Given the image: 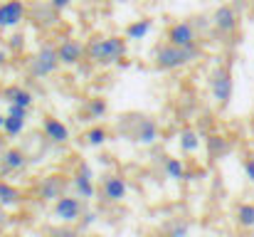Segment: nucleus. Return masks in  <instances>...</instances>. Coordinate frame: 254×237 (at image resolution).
Returning a JSON list of instances; mask_svg holds the SVG:
<instances>
[{"label": "nucleus", "mask_w": 254, "mask_h": 237, "mask_svg": "<svg viewBox=\"0 0 254 237\" xmlns=\"http://www.w3.org/2000/svg\"><path fill=\"white\" fill-rule=\"evenodd\" d=\"M116 134L119 139H126L131 144L138 146H153L161 139V126L153 116L148 114H138V111H128L124 116H119L116 121Z\"/></svg>", "instance_id": "obj_1"}, {"label": "nucleus", "mask_w": 254, "mask_h": 237, "mask_svg": "<svg viewBox=\"0 0 254 237\" xmlns=\"http://www.w3.org/2000/svg\"><path fill=\"white\" fill-rule=\"evenodd\" d=\"M128 52V40L121 35H96L86 42V57L96 65V67H114L119 65Z\"/></svg>", "instance_id": "obj_2"}, {"label": "nucleus", "mask_w": 254, "mask_h": 237, "mask_svg": "<svg viewBox=\"0 0 254 237\" xmlns=\"http://www.w3.org/2000/svg\"><path fill=\"white\" fill-rule=\"evenodd\" d=\"M197 57H200V45L180 47V45H173V42H161V45H156V50H153V65H156L161 72L183 70V67L192 65Z\"/></svg>", "instance_id": "obj_3"}, {"label": "nucleus", "mask_w": 254, "mask_h": 237, "mask_svg": "<svg viewBox=\"0 0 254 237\" xmlns=\"http://www.w3.org/2000/svg\"><path fill=\"white\" fill-rule=\"evenodd\" d=\"M62 67V62H60V55H57V45H42L30 60H27V72H30V77L35 79H45L50 77V75H55L57 70Z\"/></svg>", "instance_id": "obj_4"}, {"label": "nucleus", "mask_w": 254, "mask_h": 237, "mask_svg": "<svg viewBox=\"0 0 254 237\" xmlns=\"http://www.w3.org/2000/svg\"><path fill=\"white\" fill-rule=\"evenodd\" d=\"M210 94H212V101H215L220 109L230 106V101H232V96H235V79H232L230 67H217V70H212V75H210Z\"/></svg>", "instance_id": "obj_5"}, {"label": "nucleus", "mask_w": 254, "mask_h": 237, "mask_svg": "<svg viewBox=\"0 0 254 237\" xmlns=\"http://www.w3.org/2000/svg\"><path fill=\"white\" fill-rule=\"evenodd\" d=\"M55 218L64 225H72V223H79L82 215H84V200L79 195H69L64 193L60 200H55V208H52Z\"/></svg>", "instance_id": "obj_6"}, {"label": "nucleus", "mask_w": 254, "mask_h": 237, "mask_svg": "<svg viewBox=\"0 0 254 237\" xmlns=\"http://www.w3.org/2000/svg\"><path fill=\"white\" fill-rule=\"evenodd\" d=\"M67 175H60V173H52V175H45L40 183H37V198L45 200V203H55L60 200L64 193H67Z\"/></svg>", "instance_id": "obj_7"}, {"label": "nucleus", "mask_w": 254, "mask_h": 237, "mask_svg": "<svg viewBox=\"0 0 254 237\" xmlns=\"http://www.w3.org/2000/svg\"><path fill=\"white\" fill-rule=\"evenodd\" d=\"M69 185H72L74 195H79L82 200H91V198L96 195V185H94V170H91V165H89V163H79V165H77V173L72 175Z\"/></svg>", "instance_id": "obj_8"}, {"label": "nucleus", "mask_w": 254, "mask_h": 237, "mask_svg": "<svg viewBox=\"0 0 254 237\" xmlns=\"http://www.w3.org/2000/svg\"><path fill=\"white\" fill-rule=\"evenodd\" d=\"M212 27L217 35H235V30L240 27V15L232 5H220L212 12Z\"/></svg>", "instance_id": "obj_9"}, {"label": "nucleus", "mask_w": 254, "mask_h": 237, "mask_svg": "<svg viewBox=\"0 0 254 237\" xmlns=\"http://www.w3.org/2000/svg\"><path fill=\"white\" fill-rule=\"evenodd\" d=\"M27 20V5L22 0H5L0 2V27L10 30Z\"/></svg>", "instance_id": "obj_10"}, {"label": "nucleus", "mask_w": 254, "mask_h": 237, "mask_svg": "<svg viewBox=\"0 0 254 237\" xmlns=\"http://www.w3.org/2000/svg\"><path fill=\"white\" fill-rule=\"evenodd\" d=\"M57 55H60L62 67H77L86 60V45H82L79 40L67 37V40H62L57 45Z\"/></svg>", "instance_id": "obj_11"}, {"label": "nucleus", "mask_w": 254, "mask_h": 237, "mask_svg": "<svg viewBox=\"0 0 254 237\" xmlns=\"http://www.w3.org/2000/svg\"><path fill=\"white\" fill-rule=\"evenodd\" d=\"M168 42L180 45V47H192V45H197V27H195V22H190V20L173 22L168 27Z\"/></svg>", "instance_id": "obj_12"}, {"label": "nucleus", "mask_w": 254, "mask_h": 237, "mask_svg": "<svg viewBox=\"0 0 254 237\" xmlns=\"http://www.w3.org/2000/svg\"><path fill=\"white\" fill-rule=\"evenodd\" d=\"M101 195L106 203H121L126 195H128V183L121 178V175H106L104 183H101Z\"/></svg>", "instance_id": "obj_13"}, {"label": "nucleus", "mask_w": 254, "mask_h": 237, "mask_svg": "<svg viewBox=\"0 0 254 237\" xmlns=\"http://www.w3.org/2000/svg\"><path fill=\"white\" fill-rule=\"evenodd\" d=\"M27 168V154L17 146H7L2 154H0V175L5 173H17Z\"/></svg>", "instance_id": "obj_14"}, {"label": "nucleus", "mask_w": 254, "mask_h": 237, "mask_svg": "<svg viewBox=\"0 0 254 237\" xmlns=\"http://www.w3.org/2000/svg\"><path fill=\"white\" fill-rule=\"evenodd\" d=\"M42 131H45V139L50 141V144H57V146H64L67 141H69V129H67V124H62L60 119H45V124H42Z\"/></svg>", "instance_id": "obj_15"}, {"label": "nucleus", "mask_w": 254, "mask_h": 237, "mask_svg": "<svg viewBox=\"0 0 254 237\" xmlns=\"http://www.w3.org/2000/svg\"><path fill=\"white\" fill-rule=\"evenodd\" d=\"M0 99H5L7 104H20V106H32V101H35V96H32V91H27L22 84H10V86H5L2 91H0Z\"/></svg>", "instance_id": "obj_16"}, {"label": "nucleus", "mask_w": 254, "mask_h": 237, "mask_svg": "<svg viewBox=\"0 0 254 237\" xmlns=\"http://www.w3.org/2000/svg\"><path fill=\"white\" fill-rule=\"evenodd\" d=\"M57 12H60V10H55V7L50 5V0H47L45 5H35L32 22L40 25V27H55V25H57Z\"/></svg>", "instance_id": "obj_17"}, {"label": "nucleus", "mask_w": 254, "mask_h": 237, "mask_svg": "<svg viewBox=\"0 0 254 237\" xmlns=\"http://www.w3.org/2000/svg\"><path fill=\"white\" fill-rule=\"evenodd\" d=\"M151 30H153V20L151 17H141V20H133L124 30V37L126 40H143V37H148Z\"/></svg>", "instance_id": "obj_18"}, {"label": "nucleus", "mask_w": 254, "mask_h": 237, "mask_svg": "<svg viewBox=\"0 0 254 237\" xmlns=\"http://www.w3.org/2000/svg\"><path fill=\"white\" fill-rule=\"evenodd\" d=\"M20 200H22L20 188H15L12 183H7V180L0 178V205H2V208H12V205H17Z\"/></svg>", "instance_id": "obj_19"}, {"label": "nucleus", "mask_w": 254, "mask_h": 237, "mask_svg": "<svg viewBox=\"0 0 254 237\" xmlns=\"http://www.w3.org/2000/svg\"><path fill=\"white\" fill-rule=\"evenodd\" d=\"M205 144H207V156L212 158V160H215V158H222L230 151V141H227L225 136H217V134L207 136Z\"/></svg>", "instance_id": "obj_20"}, {"label": "nucleus", "mask_w": 254, "mask_h": 237, "mask_svg": "<svg viewBox=\"0 0 254 237\" xmlns=\"http://www.w3.org/2000/svg\"><path fill=\"white\" fill-rule=\"evenodd\" d=\"M163 170H166V178H170V180H185L188 178L185 163L180 158H166L163 160Z\"/></svg>", "instance_id": "obj_21"}, {"label": "nucleus", "mask_w": 254, "mask_h": 237, "mask_svg": "<svg viewBox=\"0 0 254 237\" xmlns=\"http://www.w3.org/2000/svg\"><path fill=\"white\" fill-rule=\"evenodd\" d=\"M178 141H180V151H185V154H195L200 149V134L192 129H183Z\"/></svg>", "instance_id": "obj_22"}, {"label": "nucleus", "mask_w": 254, "mask_h": 237, "mask_svg": "<svg viewBox=\"0 0 254 237\" xmlns=\"http://www.w3.org/2000/svg\"><path fill=\"white\" fill-rule=\"evenodd\" d=\"M86 116L91 119V121H96V119H104L106 116V111H109V101L106 99H101V96H94V99H89L84 106Z\"/></svg>", "instance_id": "obj_23"}, {"label": "nucleus", "mask_w": 254, "mask_h": 237, "mask_svg": "<svg viewBox=\"0 0 254 237\" xmlns=\"http://www.w3.org/2000/svg\"><path fill=\"white\" fill-rule=\"evenodd\" d=\"M106 141H109V131H106L101 124L91 126V129L84 134V144L86 146H91V149H99V146H104Z\"/></svg>", "instance_id": "obj_24"}, {"label": "nucleus", "mask_w": 254, "mask_h": 237, "mask_svg": "<svg viewBox=\"0 0 254 237\" xmlns=\"http://www.w3.org/2000/svg\"><path fill=\"white\" fill-rule=\"evenodd\" d=\"M27 126V119H20V116H12V114H5V124H2V131L7 134V139L12 136H20Z\"/></svg>", "instance_id": "obj_25"}, {"label": "nucleus", "mask_w": 254, "mask_h": 237, "mask_svg": "<svg viewBox=\"0 0 254 237\" xmlns=\"http://www.w3.org/2000/svg\"><path fill=\"white\" fill-rule=\"evenodd\" d=\"M237 223H240V228L252 230L254 228V203H242L237 208Z\"/></svg>", "instance_id": "obj_26"}, {"label": "nucleus", "mask_w": 254, "mask_h": 237, "mask_svg": "<svg viewBox=\"0 0 254 237\" xmlns=\"http://www.w3.org/2000/svg\"><path fill=\"white\" fill-rule=\"evenodd\" d=\"M188 233H190V225L180 223V220H173L166 228V237H188Z\"/></svg>", "instance_id": "obj_27"}, {"label": "nucleus", "mask_w": 254, "mask_h": 237, "mask_svg": "<svg viewBox=\"0 0 254 237\" xmlns=\"http://www.w3.org/2000/svg\"><path fill=\"white\" fill-rule=\"evenodd\" d=\"M96 223V213L94 210H84V215H82V220H79V228L86 230V228H91Z\"/></svg>", "instance_id": "obj_28"}, {"label": "nucleus", "mask_w": 254, "mask_h": 237, "mask_svg": "<svg viewBox=\"0 0 254 237\" xmlns=\"http://www.w3.org/2000/svg\"><path fill=\"white\" fill-rule=\"evenodd\" d=\"M74 2H77V0H50V5H52L55 10H60V12H62V10H67L69 5H74Z\"/></svg>", "instance_id": "obj_29"}, {"label": "nucleus", "mask_w": 254, "mask_h": 237, "mask_svg": "<svg viewBox=\"0 0 254 237\" xmlns=\"http://www.w3.org/2000/svg\"><path fill=\"white\" fill-rule=\"evenodd\" d=\"M245 173H247V178L254 183V158H245Z\"/></svg>", "instance_id": "obj_30"}, {"label": "nucleus", "mask_w": 254, "mask_h": 237, "mask_svg": "<svg viewBox=\"0 0 254 237\" xmlns=\"http://www.w3.org/2000/svg\"><path fill=\"white\" fill-rule=\"evenodd\" d=\"M20 45L25 47V37H22V35H12V37H10V47H12V50H20Z\"/></svg>", "instance_id": "obj_31"}, {"label": "nucleus", "mask_w": 254, "mask_h": 237, "mask_svg": "<svg viewBox=\"0 0 254 237\" xmlns=\"http://www.w3.org/2000/svg\"><path fill=\"white\" fill-rule=\"evenodd\" d=\"M57 237H82V230H60Z\"/></svg>", "instance_id": "obj_32"}, {"label": "nucleus", "mask_w": 254, "mask_h": 237, "mask_svg": "<svg viewBox=\"0 0 254 237\" xmlns=\"http://www.w3.org/2000/svg\"><path fill=\"white\" fill-rule=\"evenodd\" d=\"M5 149H7V134H5V131H0V154H2Z\"/></svg>", "instance_id": "obj_33"}, {"label": "nucleus", "mask_w": 254, "mask_h": 237, "mask_svg": "<svg viewBox=\"0 0 254 237\" xmlns=\"http://www.w3.org/2000/svg\"><path fill=\"white\" fill-rule=\"evenodd\" d=\"M5 62H7V52L0 47V67H5Z\"/></svg>", "instance_id": "obj_34"}, {"label": "nucleus", "mask_w": 254, "mask_h": 237, "mask_svg": "<svg viewBox=\"0 0 254 237\" xmlns=\"http://www.w3.org/2000/svg\"><path fill=\"white\" fill-rule=\"evenodd\" d=\"M5 218H7V215H5V213H2V210H0V225H2V223H5Z\"/></svg>", "instance_id": "obj_35"}, {"label": "nucleus", "mask_w": 254, "mask_h": 237, "mask_svg": "<svg viewBox=\"0 0 254 237\" xmlns=\"http://www.w3.org/2000/svg\"><path fill=\"white\" fill-rule=\"evenodd\" d=\"M2 124H5V116L0 114V131H2Z\"/></svg>", "instance_id": "obj_36"}, {"label": "nucleus", "mask_w": 254, "mask_h": 237, "mask_svg": "<svg viewBox=\"0 0 254 237\" xmlns=\"http://www.w3.org/2000/svg\"><path fill=\"white\" fill-rule=\"evenodd\" d=\"M106 2H128V0H106Z\"/></svg>", "instance_id": "obj_37"}]
</instances>
